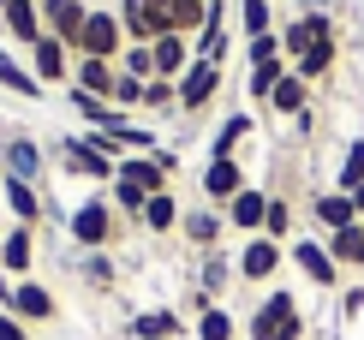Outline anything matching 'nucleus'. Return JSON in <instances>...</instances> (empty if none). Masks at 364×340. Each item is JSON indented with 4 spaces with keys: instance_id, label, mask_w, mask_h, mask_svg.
I'll list each match as a JSON object with an SVG mask.
<instances>
[{
    "instance_id": "obj_34",
    "label": "nucleus",
    "mask_w": 364,
    "mask_h": 340,
    "mask_svg": "<svg viewBox=\"0 0 364 340\" xmlns=\"http://www.w3.org/2000/svg\"><path fill=\"white\" fill-rule=\"evenodd\" d=\"M287 72H293V66H287V60H263V66H251V78H245V90H251L257 102H269V96H275V84L287 78Z\"/></svg>"
},
{
    "instance_id": "obj_46",
    "label": "nucleus",
    "mask_w": 364,
    "mask_h": 340,
    "mask_svg": "<svg viewBox=\"0 0 364 340\" xmlns=\"http://www.w3.org/2000/svg\"><path fill=\"white\" fill-rule=\"evenodd\" d=\"M341 311H346V317H358V311H364V287H346V299H341Z\"/></svg>"
},
{
    "instance_id": "obj_16",
    "label": "nucleus",
    "mask_w": 364,
    "mask_h": 340,
    "mask_svg": "<svg viewBox=\"0 0 364 340\" xmlns=\"http://www.w3.org/2000/svg\"><path fill=\"white\" fill-rule=\"evenodd\" d=\"M149 54H156V78H186V66H191V36H179V30H168V36H156V42H149Z\"/></svg>"
},
{
    "instance_id": "obj_38",
    "label": "nucleus",
    "mask_w": 364,
    "mask_h": 340,
    "mask_svg": "<svg viewBox=\"0 0 364 340\" xmlns=\"http://www.w3.org/2000/svg\"><path fill=\"white\" fill-rule=\"evenodd\" d=\"M144 107H149V114H173V107H179V84L173 78H149L144 84Z\"/></svg>"
},
{
    "instance_id": "obj_30",
    "label": "nucleus",
    "mask_w": 364,
    "mask_h": 340,
    "mask_svg": "<svg viewBox=\"0 0 364 340\" xmlns=\"http://www.w3.org/2000/svg\"><path fill=\"white\" fill-rule=\"evenodd\" d=\"M179 215H186V209H179V197H173V191H156V197L144 203V215H138V221L149 227V233H173V227H179Z\"/></svg>"
},
{
    "instance_id": "obj_42",
    "label": "nucleus",
    "mask_w": 364,
    "mask_h": 340,
    "mask_svg": "<svg viewBox=\"0 0 364 340\" xmlns=\"http://www.w3.org/2000/svg\"><path fill=\"white\" fill-rule=\"evenodd\" d=\"M108 203H114L119 215H144L149 191H138V185H132V179H114V197H108Z\"/></svg>"
},
{
    "instance_id": "obj_23",
    "label": "nucleus",
    "mask_w": 364,
    "mask_h": 340,
    "mask_svg": "<svg viewBox=\"0 0 364 340\" xmlns=\"http://www.w3.org/2000/svg\"><path fill=\"white\" fill-rule=\"evenodd\" d=\"M0 90H12L18 102H42V96H48L42 78L30 66H18V54H6V48H0Z\"/></svg>"
},
{
    "instance_id": "obj_3",
    "label": "nucleus",
    "mask_w": 364,
    "mask_h": 340,
    "mask_svg": "<svg viewBox=\"0 0 364 340\" xmlns=\"http://www.w3.org/2000/svg\"><path fill=\"white\" fill-rule=\"evenodd\" d=\"M66 233L78 239L84 251H108L114 245V203L108 197H84V203L66 215Z\"/></svg>"
},
{
    "instance_id": "obj_32",
    "label": "nucleus",
    "mask_w": 364,
    "mask_h": 340,
    "mask_svg": "<svg viewBox=\"0 0 364 340\" xmlns=\"http://www.w3.org/2000/svg\"><path fill=\"white\" fill-rule=\"evenodd\" d=\"M239 30H245V42L269 36L275 30V0H239Z\"/></svg>"
},
{
    "instance_id": "obj_11",
    "label": "nucleus",
    "mask_w": 364,
    "mask_h": 340,
    "mask_svg": "<svg viewBox=\"0 0 364 340\" xmlns=\"http://www.w3.org/2000/svg\"><path fill=\"white\" fill-rule=\"evenodd\" d=\"M30 72L42 78V90H54V84H72V48L60 36H42L36 48H30Z\"/></svg>"
},
{
    "instance_id": "obj_33",
    "label": "nucleus",
    "mask_w": 364,
    "mask_h": 340,
    "mask_svg": "<svg viewBox=\"0 0 364 340\" xmlns=\"http://www.w3.org/2000/svg\"><path fill=\"white\" fill-rule=\"evenodd\" d=\"M227 48H233V36H227V24H203V30L191 36V54H197V60H215V66L227 60Z\"/></svg>"
},
{
    "instance_id": "obj_50",
    "label": "nucleus",
    "mask_w": 364,
    "mask_h": 340,
    "mask_svg": "<svg viewBox=\"0 0 364 340\" xmlns=\"http://www.w3.org/2000/svg\"><path fill=\"white\" fill-rule=\"evenodd\" d=\"M0 30H6V18H0Z\"/></svg>"
},
{
    "instance_id": "obj_26",
    "label": "nucleus",
    "mask_w": 364,
    "mask_h": 340,
    "mask_svg": "<svg viewBox=\"0 0 364 340\" xmlns=\"http://www.w3.org/2000/svg\"><path fill=\"white\" fill-rule=\"evenodd\" d=\"M269 107H275V114H287V119L311 114V84L299 78V72H287V78L275 84V96H269Z\"/></svg>"
},
{
    "instance_id": "obj_25",
    "label": "nucleus",
    "mask_w": 364,
    "mask_h": 340,
    "mask_svg": "<svg viewBox=\"0 0 364 340\" xmlns=\"http://www.w3.org/2000/svg\"><path fill=\"white\" fill-rule=\"evenodd\" d=\"M66 102H72V107H78V114L90 119V132H114L119 119H126V114H119L114 102H102V96H90V90H78V84H66Z\"/></svg>"
},
{
    "instance_id": "obj_21",
    "label": "nucleus",
    "mask_w": 364,
    "mask_h": 340,
    "mask_svg": "<svg viewBox=\"0 0 364 340\" xmlns=\"http://www.w3.org/2000/svg\"><path fill=\"white\" fill-rule=\"evenodd\" d=\"M311 215H316L323 233H341V227L358 221V209H353V197H346V191H316V197H311Z\"/></svg>"
},
{
    "instance_id": "obj_20",
    "label": "nucleus",
    "mask_w": 364,
    "mask_h": 340,
    "mask_svg": "<svg viewBox=\"0 0 364 340\" xmlns=\"http://www.w3.org/2000/svg\"><path fill=\"white\" fill-rule=\"evenodd\" d=\"M263 215H269V191L245 185V191L227 203V227H239V233H263Z\"/></svg>"
},
{
    "instance_id": "obj_41",
    "label": "nucleus",
    "mask_w": 364,
    "mask_h": 340,
    "mask_svg": "<svg viewBox=\"0 0 364 340\" xmlns=\"http://www.w3.org/2000/svg\"><path fill=\"white\" fill-rule=\"evenodd\" d=\"M78 269H84V281H90V287H114V257H108V251H84Z\"/></svg>"
},
{
    "instance_id": "obj_19",
    "label": "nucleus",
    "mask_w": 364,
    "mask_h": 340,
    "mask_svg": "<svg viewBox=\"0 0 364 340\" xmlns=\"http://www.w3.org/2000/svg\"><path fill=\"white\" fill-rule=\"evenodd\" d=\"M239 191H245V167L239 161H209L203 167V197L209 203H233Z\"/></svg>"
},
{
    "instance_id": "obj_2",
    "label": "nucleus",
    "mask_w": 364,
    "mask_h": 340,
    "mask_svg": "<svg viewBox=\"0 0 364 340\" xmlns=\"http://www.w3.org/2000/svg\"><path fill=\"white\" fill-rule=\"evenodd\" d=\"M119 48H126V24H119V12L90 6L78 42H72V54H84V60H119Z\"/></svg>"
},
{
    "instance_id": "obj_10",
    "label": "nucleus",
    "mask_w": 364,
    "mask_h": 340,
    "mask_svg": "<svg viewBox=\"0 0 364 340\" xmlns=\"http://www.w3.org/2000/svg\"><path fill=\"white\" fill-rule=\"evenodd\" d=\"M0 311H12V317H18L24 329H30V322H54L60 304H54V292L42 287V281H12V299L0 304Z\"/></svg>"
},
{
    "instance_id": "obj_8",
    "label": "nucleus",
    "mask_w": 364,
    "mask_h": 340,
    "mask_svg": "<svg viewBox=\"0 0 364 340\" xmlns=\"http://www.w3.org/2000/svg\"><path fill=\"white\" fill-rule=\"evenodd\" d=\"M215 90H221V66L215 60H191L186 78H179V114H203L215 102Z\"/></svg>"
},
{
    "instance_id": "obj_12",
    "label": "nucleus",
    "mask_w": 364,
    "mask_h": 340,
    "mask_svg": "<svg viewBox=\"0 0 364 340\" xmlns=\"http://www.w3.org/2000/svg\"><path fill=\"white\" fill-rule=\"evenodd\" d=\"M0 174L36 185V179H42V144H36V137H24V132L6 137V144H0Z\"/></svg>"
},
{
    "instance_id": "obj_39",
    "label": "nucleus",
    "mask_w": 364,
    "mask_h": 340,
    "mask_svg": "<svg viewBox=\"0 0 364 340\" xmlns=\"http://www.w3.org/2000/svg\"><path fill=\"white\" fill-rule=\"evenodd\" d=\"M197 340H233V317H227L221 304H209V311H197Z\"/></svg>"
},
{
    "instance_id": "obj_15",
    "label": "nucleus",
    "mask_w": 364,
    "mask_h": 340,
    "mask_svg": "<svg viewBox=\"0 0 364 340\" xmlns=\"http://www.w3.org/2000/svg\"><path fill=\"white\" fill-rule=\"evenodd\" d=\"M0 203H6V215H12L18 227H36L42 209H48V203H42V191H36L30 179H6V174H0Z\"/></svg>"
},
{
    "instance_id": "obj_43",
    "label": "nucleus",
    "mask_w": 364,
    "mask_h": 340,
    "mask_svg": "<svg viewBox=\"0 0 364 340\" xmlns=\"http://www.w3.org/2000/svg\"><path fill=\"white\" fill-rule=\"evenodd\" d=\"M114 107H119V114H126V107H144V78L119 72V78H114Z\"/></svg>"
},
{
    "instance_id": "obj_18",
    "label": "nucleus",
    "mask_w": 364,
    "mask_h": 340,
    "mask_svg": "<svg viewBox=\"0 0 364 340\" xmlns=\"http://www.w3.org/2000/svg\"><path fill=\"white\" fill-rule=\"evenodd\" d=\"M30 262H36V239H30V227L12 221V233L0 239V269H6L12 281H30Z\"/></svg>"
},
{
    "instance_id": "obj_1",
    "label": "nucleus",
    "mask_w": 364,
    "mask_h": 340,
    "mask_svg": "<svg viewBox=\"0 0 364 340\" xmlns=\"http://www.w3.org/2000/svg\"><path fill=\"white\" fill-rule=\"evenodd\" d=\"M251 340H305V317H299V299L287 287H275L263 304L251 311Z\"/></svg>"
},
{
    "instance_id": "obj_28",
    "label": "nucleus",
    "mask_w": 364,
    "mask_h": 340,
    "mask_svg": "<svg viewBox=\"0 0 364 340\" xmlns=\"http://www.w3.org/2000/svg\"><path fill=\"white\" fill-rule=\"evenodd\" d=\"M323 245H328V257H335L341 269H364V221L341 227V233H328Z\"/></svg>"
},
{
    "instance_id": "obj_9",
    "label": "nucleus",
    "mask_w": 364,
    "mask_h": 340,
    "mask_svg": "<svg viewBox=\"0 0 364 340\" xmlns=\"http://www.w3.org/2000/svg\"><path fill=\"white\" fill-rule=\"evenodd\" d=\"M287 257L299 262V275H305L311 287H341V262L328 257L323 239H293V245H287Z\"/></svg>"
},
{
    "instance_id": "obj_29",
    "label": "nucleus",
    "mask_w": 364,
    "mask_h": 340,
    "mask_svg": "<svg viewBox=\"0 0 364 340\" xmlns=\"http://www.w3.org/2000/svg\"><path fill=\"white\" fill-rule=\"evenodd\" d=\"M251 126H257L251 114H227V119H221V132H215V144H209V161H233V149L251 137Z\"/></svg>"
},
{
    "instance_id": "obj_4",
    "label": "nucleus",
    "mask_w": 364,
    "mask_h": 340,
    "mask_svg": "<svg viewBox=\"0 0 364 340\" xmlns=\"http://www.w3.org/2000/svg\"><path fill=\"white\" fill-rule=\"evenodd\" d=\"M173 167H179V156L173 149H149V156H119V167H114V179H132L138 191H168V179H173Z\"/></svg>"
},
{
    "instance_id": "obj_44",
    "label": "nucleus",
    "mask_w": 364,
    "mask_h": 340,
    "mask_svg": "<svg viewBox=\"0 0 364 340\" xmlns=\"http://www.w3.org/2000/svg\"><path fill=\"white\" fill-rule=\"evenodd\" d=\"M245 54H251V66H263V60H287V54H281V30H269V36H251V42H245Z\"/></svg>"
},
{
    "instance_id": "obj_36",
    "label": "nucleus",
    "mask_w": 364,
    "mask_h": 340,
    "mask_svg": "<svg viewBox=\"0 0 364 340\" xmlns=\"http://www.w3.org/2000/svg\"><path fill=\"white\" fill-rule=\"evenodd\" d=\"M119 72H132V78H156V54H149V42H126L119 48Z\"/></svg>"
},
{
    "instance_id": "obj_37",
    "label": "nucleus",
    "mask_w": 364,
    "mask_h": 340,
    "mask_svg": "<svg viewBox=\"0 0 364 340\" xmlns=\"http://www.w3.org/2000/svg\"><path fill=\"white\" fill-rule=\"evenodd\" d=\"M353 185H364V137H353L341 156V174H335V191H353Z\"/></svg>"
},
{
    "instance_id": "obj_48",
    "label": "nucleus",
    "mask_w": 364,
    "mask_h": 340,
    "mask_svg": "<svg viewBox=\"0 0 364 340\" xmlns=\"http://www.w3.org/2000/svg\"><path fill=\"white\" fill-rule=\"evenodd\" d=\"M346 197H353V209H358V221H364V185H353Z\"/></svg>"
},
{
    "instance_id": "obj_35",
    "label": "nucleus",
    "mask_w": 364,
    "mask_h": 340,
    "mask_svg": "<svg viewBox=\"0 0 364 340\" xmlns=\"http://www.w3.org/2000/svg\"><path fill=\"white\" fill-rule=\"evenodd\" d=\"M233 275H239V269H233V262H227L221 251H209V257H203V287H197V292H203V299H209V304H215V299H221V287H227V281H233Z\"/></svg>"
},
{
    "instance_id": "obj_49",
    "label": "nucleus",
    "mask_w": 364,
    "mask_h": 340,
    "mask_svg": "<svg viewBox=\"0 0 364 340\" xmlns=\"http://www.w3.org/2000/svg\"><path fill=\"white\" fill-rule=\"evenodd\" d=\"M6 299H12V275L0 269V304H6Z\"/></svg>"
},
{
    "instance_id": "obj_27",
    "label": "nucleus",
    "mask_w": 364,
    "mask_h": 340,
    "mask_svg": "<svg viewBox=\"0 0 364 340\" xmlns=\"http://www.w3.org/2000/svg\"><path fill=\"white\" fill-rule=\"evenodd\" d=\"M179 334H186L179 311H144V317H132V340H179Z\"/></svg>"
},
{
    "instance_id": "obj_45",
    "label": "nucleus",
    "mask_w": 364,
    "mask_h": 340,
    "mask_svg": "<svg viewBox=\"0 0 364 340\" xmlns=\"http://www.w3.org/2000/svg\"><path fill=\"white\" fill-rule=\"evenodd\" d=\"M0 340H30V329H24L12 311H0Z\"/></svg>"
},
{
    "instance_id": "obj_24",
    "label": "nucleus",
    "mask_w": 364,
    "mask_h": 340,
    "mask_svg": "<svg viewBox=\"0 0 364 340\" xmlns=\"http://www.w3.org/2000/svg\"><path fill=\"white\" fill-rule=\"evenodd\" d=\"M335 60H341V36H328V42H311V48L293 60V72H299L305 84H323L328 72H335Z\"/></svg>"
},
{
    "instance_id": "obj_6",
    "label": "nucleus",
    "mask_w": 364,
    "mask_h": 340,
    "mask_svg": "<svg viewBox=\"0 0 364 340\" xmlns=\"http://www.w3.org/2000/svg\"><path fill=\"white\" fill-rule=\"evenodd\" d=\"M54 156H60V167H66V174H84V179H96V185H114V167H119V161H108L102 149H90V144H84V132L60 137Z\"/></svg>"
},
{
    "instance_id": "obj_14",
    "label": "nucleus",
    "mask_w": 364,
    "mask_h": 340,
    "mask_svg": "<svg viewBox=\"0 0 364 340\" xmlns=\"http://www.w3.org/2000/svg\"><path fill=\"white\" fill-rule=\"evenodd\" d=\"M36 6H42V30L72 48L78 30H84V18H90V6H84V0H36Z\"/></svg>"
},
{
    "instance_id": "obj_22",
    "label": "nucleus",
    "mask_w": 364,
    "mask_h": 340,
    "mask_svg": "<svg viewBox=\"0 0 364 340\" xmlns=\"http://www.w3.org/2000/svg\"><path fill=\"white\" fill-rule=\"evenodd\" d=\"M221 227H227V215H221V209H186V215H179V233H186L197 251H215Z\"/></svg>"
},
{
    "instance_id": "obj_51",
    "label": "nucleus",
    "mask_w": 364,
    "mask_h": 340,
    "mask_svg": "<svg viewBox=\"0 0 364 340\" xmlns=\"http://www.w3.org/2000/svg\"><path fill=\"white\" fill-rule=\"evenodd\" d=\"M0 215H6V203H0Z\"/></svg>"
},
{
    "instance_id": "obj_47",
    "label": "nucleus",
    "mask_w": 364,
    "mask_h": 340,
    "mask_svg": "<svg viewBox=\"0 0 364 340\" xmlns=\"http://www.w3.org/2000/svg\"><path fill=\"white\" fill-rule=\"evenodd\" d=\"M335 0H299V12H328Z\"/></svg>"
},
{
    "instance_id": "obj_31",
    "label": "nucleus",
    "mask_w": 364,
    "mask_h": 340,
    "mask_svg": "<svg viewBox=\"0 0 364 340\" xmlns=\"http://www.w3.org/2000/svg\"><path fill=\"white\" fill-rule=\"evenodd\" d=\"M203 24H209V0H168V30L197 36Z\"/></svg>"
},
{
    "instance_id": "obj_7",
    "label": "nucleus",
    "mask_w": 364,
    "mask_h": 340,
    "mask_svg": "<svg viewBox=\"0 0 364 340\" xmlns=\"http://www.w3.org/2000/svg\"><path fill=\"white\" fill-rule=\"evenodd\" d=\"M328 36H335V18H328V12H299V18H287V24H281V54H287V66H293L311 42H328Z\"/></svg>"
},
{
    "instance_id": "obj_5",
    "label": "nucleus",
    "mask_w": 364,
    "mask_h": 340,
    "mask_svg": "<svg viewBox=\"0 0 364 340\" xmlns=\"http://www.w3.org/2000/svg\"><path fill=\"white\" fill-rule=\"evenodd\" d=\"M281 239H269V233H251L245 245H239V257H233V269H239V281H275V269H281Z\"/></svg>"
},
{
    "instance_id": "obj_13",
    "label": "nucleus",
    "mask_w": 364,
    "mask_h": 340,
    "mask_svg": "<svg viewBox=\"0 0 364 340\" xmlns=\"http://www.w3.org/2000/svg\"><path fill=\"white\" fill-rule=\"evenodd\" d=\"M0 18H6V36H18L24 54L48 36V30H42V6H36V0H0Z\"/></svg>"
},
{
    "instance_id": "obj_17",
    "label": "nucleus",
    "mask_w": 364,
    "mask_h": 340,
    "mask_svg": "<svg viewBox=\"0 0 364 340\" xmlns=\"http://www.w3.org/2000/svg\"><path fill=\"white\" fill-rule=\"evenodd\" d=\"M114 78H119V60H84V54H72V84H78V90L114 102Z\"/></svg>"
},
{
    "instance_id": "obj_40",
    "label": "nucleus",
    "mask_w": 364,
    "mask_h": 340,
    "mask_svg": "<svg viewBox=\"0 0 364 340\" xmlns=\"http://www.w3.org/2000/svg\"><path fill=\"white\" fill-rule=\"evenodd\" d=\"M263 233H269V239H293V203H287V197H269Z\"/></svg>"
}]
</instances>
